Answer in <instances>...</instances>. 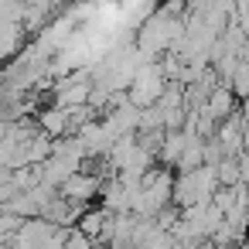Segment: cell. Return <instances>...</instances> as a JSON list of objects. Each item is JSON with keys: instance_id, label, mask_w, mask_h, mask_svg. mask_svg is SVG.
<instances>
[{"instance_id": "6da1fadb", "label": "cell", "mask_w": 249, "mask_h": 249, "mask_svg": "<svg viewBox=\"0 0 249 249\" xmlns=\"http://www.w3.org/2000/svg\"><path fill=\"white\" fill-rule=\"evenodd\" d=\"M99 178L96 174H89V171H72L65 181H62V198H69V201H79V205H86L89 198H96L99 195Z\"/></svg>"}, {"instance_id": "7a4b0ae2", "label": "cell", "mask_w": 249, "mask_h": 249, "mask_svg": "<svg viewBox=\"0 0 249 249\" xmlns=\"http://www.w3.org/2000/svg\"><path fill=\"white\" fill-rule=\"evenodd\" d=\"M41 126H45V133H48V137H62V133L69 130V109H65V106H58V109L41 113Z\"/></svg>"}, {"instance_id": "3957f363", "label": "cell", "mask_w": 249, "mask_h": 249, "mask_svg": "<svg viewBox=\"0 0 249 249\" xmlns=\"http://www.w3.org/2000/svg\"><path fill=\"white\" fill-rule=\"evenodd\" d=\"M229 89L239 96H249V62H235V69L229 75Z\"/></svg>"}, {"instance_id": "277c9868", "label": "cell", "mask_w": 249, "mask_h": 249, "mask_svg": "<svg viewBox=\"0 0 249 249\" xmlns=\"http://www.w3.org/2000/svg\"><path fill=\"white\" fill-rule=\"evenodd\" d=\"M62 249H92V235H86L82 229H72V232H65Z\"/></svg>"}]
</instances>
